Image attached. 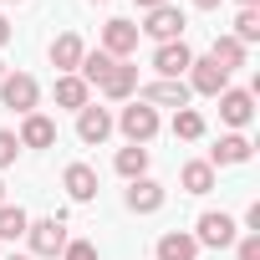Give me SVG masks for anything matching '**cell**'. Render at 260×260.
Returning <instances> with one entry per match:
<instances>
[{
    "instance_id": "24",
    "label": "cell",
    "mask_w": 260,
    "mask_h": 260,
    "mask_svg": "<svg viewBox=\"0 0 260 260\" xmlns=\"http://www.w3.org/2000/svg\"><path fill=\"white\" fill-rule=\"evenodd\" d=\"M26 224H31V214L21 204H0V240H26Z\"/></svg>"
},
{
    "instance_id": "10",
    "label": "cell",
    "mask_w": 260,
    "mask_h": 260,
    "mask_svg": "<svg viewBox=\"0 0 260 260\" xmlns=\"http://www.w3.org/2000/svg\"><path fill=\"white\" fill-rule=\"evenodd\" d=\"M189 97H194V92H189L184 82H164V77L148 82V87H138V102H148L153 112H158V107H174V112H179V107H189Z\"/></svg>"
},
{
    "instance_id": "35",
    "label": "cell",
    "mask_w": 260,
    "mask_h": 260,
    "mask_svg": "<svg viewBox=\"0 0 260 260\" xmlns=\"http://www.w3.org/2000/svg\"><path fill=\"white\" fill-rule=\"evenodd\" d=\"M6 260H31V255H6Z\"/></svg>"
},
{
    "instance_id": "17",
    "label": "cell",
    "mask_w": 260,
    "mask_h": 260,
    "mask_svg": "<svg viewBox=\"0 0 260 260\" xmlns=\"http://www.w3.org/2000/svg\"><path fill=\"white\" fill-rule=\"evenodd\" d=\"M138 92V67L133 61H117L107 77H102V97H112V102H127Z\"/></svg>"
},
{
    "instance_id": "2",
    "label": "cell",
    "mask_w": 260,
    "mask_h": 260,
    "mask_svg": "<svg viewBox=\"0 0 260 260\" xmlns=\"http://www.w3.org/2000/svg\"><path fill=\"white\" fill-rule=\"evenodd\" d=\"M112 127H122V138H127V143L148 148V143H153V133H158V112H153L148 102H127V107L112 117Z\"/></svg>"
},
{
    "instance_id": "12",
    "label": "cell",
    "mask_w": 260,
    "mask_h": 260,
    "mask_svg": "<svg viewBox=\"0 0 260 260\" xmlns=\"http://www.w3.org/2000/svg\"><path fill=\"white\" fill-rule=\"evenodd\" d=\"M77 138H82L87 148L107 143V138H112V112H107V107H92V102H87V107L77 112Z\"/></svg>"
},
{
    "instance_id": "14",
    "label": "cell",
    "mask_w": 260,
    "mask_h": 260,
    "mask_svg": "<svg viewBox=\"0 0 260 260\" xmlns=\"http://www.w3.org/2000/svg\"><path fill=\"white\" fill-rule=\"evenodd\" d=\"M82 56H87V41H82L77 31H61V36L51 41V67H56L61 77H72V72L82 67Z\"/></svg>"
},
{
    "instance_id": "38",
    "label": "cell",
    "mask_w": 260,
    "mask_h": 260,
    "mask_svg": "<svg viewBox=\"0 0 260 260\" xmlns=\"http://www.w3.org/2000/svg\"><path fill=\"white\" fill-rule=\"evenodd\" d=\"M6 6H21V0H6Z\"/></svg>"
},
{
    "instance_id": "25",
    "label": "cell",
    "mask_w": 260,
    "mask_h": 260,
    "mask_svg": "<svg viewBox=\"0 0 260 260\" xmlns=\"http://www.w3.org/2000/svg\"><path fill=\"white\" fill-rule=\"evenodd\" d=\"M174 138H184V143L204 138V117H199L194 107H179V112H174Z\"/></svg>"
},
{
    "instance_id": "5",
    "label": "cell",
    "mask_w": 260,
    "mask_h": 260,
    "mask_svg": "<svg viewBox=\"0 0 260 260\" xmlns=\"http://www.w3.org/2000/svg\"><path fill=\"white\" fill-rule=\"evenodd\" d=\"M0 102H6L11 112H36V102H41V87H36V77H26V72H6V82H0Z\"/></svg>"
},
{
    "instance_id": "16",
    "label": "cell",
    "mask_w": 260,
    "mask_h": 260,
    "mask_svg": "<svg viewBox=\"0 0 260 260\" xmlns=\"http://www.w3.org/2000/svg\"><path fill=\"white\" fill-rule=\"evenodd\" d=\"M61 189H67L77 204L97 199V169H92V164H67V174H61Z\"/></svg>"
},
{
    "instance_id": "15",
    "label": "cell",
    "mask_w": 260,
    "mask_h": 260,
    "mask_svg": "<svg viewBox=\"0 0 260 260\" xmlns=\"http://www.w3.org/2000/svg\"><path fill=\"white\" fill-rule=\"evenodd\" d=\"M16 143H21V148H51V143H56V122H51L46 112H26Z\"/></svg>"
},
{
    "instance_id": "6",
    "label": "cell",
    "mask_w": 260,
    "mask_h": 260,
    "mask_svg": "<svg viewBox=\"0 0 260 260\" xmlns=\"http://www.w3.org/2000/svg\"><path fill=\"white\" fill-rule=\"evenodd\" d=\"M189 92H199V97H219L224 87H230V72L224 67H214V56H194L189 61V82H184Z\"/></svg>"
},
{
    "instance_id": "34",
    "label": "cell",
    "mask_w": 260,
    "mask_h": 260,
    "mask_svg": "<svg viewBox=\"0 0 260 260\" xmlns=\"http://www.w3.org/2000/svg\"><path fill=\"white\" fill-rule=\"evenodd\" d=\"M235 6H240V11H250V6H260V0H235Z\"/></svg>"
},
{
    "instance_id": "4",
    "label": "cell",
    "mask_w": 260,
    "mask_h": 260,
    "mask_svg": "<svg viewBox=\"0 0 260 260\" xmlns=\"http://www.w3.org/2000/svg\"><path fill=\"white\" fill-rule=\"evenodd\" d=\"M235 240H240V230H235V219H230L224 209H204V214H199L194 245H209V250H230Z\"/></svg>"
},
{
    "instance_id": "31",
    "label": "cell",
    "mask_w": 260,
    "mask_h": 260,
    "mask_svg": "<svg viewBox=\"0 0 260 260\" xmlns=\"http://www.w3.org/2000/svg\"><path fill=\"white\" fill-rule=\"evenodd\" d=\"M133 6L138 11H153V6H169V0H133Z\"/></svg>"
},
{
    "instance_id": "19",
    "label": "cell",
    "mask_w": 260,
    "mask_h": 260,
    "mask_svg": "<svg viewBox=\"0 0 260 260\" xmlns=\"http://www.w3.org/2000/svg\"><path fill=\"white\" fill-rule=\"evenodd\" d=\"M92 102V87L72 72V77H56V107H72V112H82Z\"/></svg>"
},
{
    "instance_id": "18",
    "label": "cell",
    "mask_w": 260,
    "mask_h": 260,
    "mask_svg": "<svg viewBox=\"0 0 260 260\" xmlns=\"http://www.w3.org/2000/svg\"><path fill=\"white\" fill-rule=\"evenodd\" d=\"M153 255H158V260H199V245H194L189 230H169V235H158Z\"/></svg>"
},
{
    "instance_id": "13",
    "label": "cell",
    "mask_w": 260,
    "mask_h": 260,
    "mask_svg": "<svg viewBox=\"0 0 260 260\" xmlns=\"http://www.w3.org/2000/svg\"><path fill=\"white\" fill-rule=\"evenodd\" d=\"M219 117L235 127V133H240V127L255 117V92H240V87H224L219 92Z\"/></svg>"
},
{
    "instance_id": "20",
    "label": "cell",
    "mask_w": 260,
    "mask_h": 260,
    "mask_svg": "<svg viewBox=\"0 0 260 260\" xmlns=\"http://www.w3.org/2000/svg\"><path fill=\"white\" fill-rule=\"evenodd\" d=\"M179 184H184V194H209V189H214V169H209L204 158H189V164L179 169Z\"/></svg>"
},
{
    "instance_id": "9",
    "label": "cell",
    "mask_w": 260,
    "mask_h": 260,
    "mask_svg": "<svg viewBox=\"0 0 260 260\" xmlns=\"http://www.w3.org/2000/svg\"><path fill=\"white\" fill-rule=\"evenodd\" d=\"M189 61H194L189 41H169V46H158V51H153V72H158L164 82H184Z\"/></svg>"
},
{
    "instance_id": "33",
    "label": "cell",
    "mask_w": 260,
    "mask_h": 260,
    "mask_svg": "<svg viewBox=\"0 0 260 260\" xmlns=\"http://www.w3.org/2000/svg\"><path fill=\"white\" fill-rule=\"evenodd\" d=\"M219 6V0H194V11H214Z\"/></svg>"
},
{
    "instance_id": "28",
    "label": "cell",
    "mask_w": 260,
    "mask_h": 260,
    "mask_svg": "<svg viewBox=\"0 0 260 260\" xmlns=\"http://www.w3.org/2000/svg\"><path fill=\"white\" fill-rule=\"evenodd\" d=\"M61 260H97V245H92V240H67Z\"/></svg>"
},
{
    "instance_id": "3",
    "label": "cell",
    "mask_w": 260,
    "mask_h": 260,
    "mask_svg": "<svg viewBox=\"0 0 260 260\" xmlns=\"http://www.w3.org/2000/svg\"><path fill=\"white\" fill-rule=\"evenodd\" d=\"M184 26H189V16L179 6H153V11H143L138 36H153L158 46H169V41H184Z\"/></svg>"
},
{
    "instance_id": "36",
    "label": "cell",
    "mask_w": 260,
    "mask_h": 260,
    "mask_svg": "<svg viewBox=\"0 0 260 260\" xmlns=\"http://www.w3.org/2000/svg\"><path fill=\"white\" fill-rule=\"evenodd\" d=\"M0 82H6V61H0Z\"/></svg>"
},
{
    "instance_id": "32",
    "label": "cell",
    "mask_w": 260,
    "mask_h": 260,
    "mask_svg": "<svg viewBox=\"0 0 260 260\" xmlns=\"http://www.w3.org/2000/svg\"><path fill=\"white\" fill-rule=\"evenodd\" d=\"M6 41H11V21H6V16H0V46H6Z\"/></svg>"
},
{
    "instance_id": "11",
    "label": "cell",
    "mask_w": 260,
    "mask_h": 260,
    "mask_svg": "<svg viewBox=\"0 0 260 260\" xmlns=\"http://www.w3.org/2000/svg\"><path fill=\"white\" fill-rule=\"evenodd\" d=\"M250 153H255V143H250L245 133H224V138L209 148V158H204V164L219 174V169H230V164H250Z\"/></svg>"
},
{
    "instance_id": "1",
    "label": "cell",
    "mask_w": 260,
    "mask_h": 260,
    "mask_svg": "<svg viewBox=\"0 0 260 260\" xmlns=\"http://www.w3.org/2000/svg\"><path fill=\"white\" fill-rule=\"evenodd\" d=\"M26 245H31L36 260H56V255L67 250V219H61V214L31 219V224H26Z\"/></svg>"
},
{
    "instance_id": "23",
    "label": "cell",
    "mask_w": 260,
    "mask_h": 260,
    "mask_svg": "<svg viewBox=\"0 0 260 260\" xmlns=\"http://www.w3.org/2000/svg\"><path fill=\"white\" fill-rule=\"evenodd\" d=\"M112 67H117V61H112V56H107V51L97 46V51H87V56H82V67H77V77H82L87 87H102V77H107Z\"/></svg>"
},
{
    "instance_id": "26",
    "label": "cell",
    "mask_w": 260,
    "mask_h": 260,
    "mask_svg": "<svg viewBox=\"0 0 260 260\" xmlns=\"http://www.w3.org/2000/svg\"><path fill=\"white\" fill-rule=\"evenodd\" d=\"M240 46H250V41H260V6H250V11H240L235 16V31H230Z\"/></svg>"
},
{
    "instance_id": "37",
    "label": "cell",
    "mask_w": 260,
    "mask_h": 260,
    "mask_svg": "<svg viewBox=\"0 0 260 260\" xmlns=\"http://www.w3.org/2000/svg\"><path fill=\"white\" fill-rule=\"evenodd\" d=\"M0 204H6V184H0Z\"/></svg>"
},
{
    "instance_id": "21",
    "label": "cell",
    "mask_w": 260,
    "mask_h": 260,
    "mask_svg": "<svg viewBox=\"0 0 260 260\" xmlns=\"http://www.w3.org/2000/svg\"><path fill=\"white\" fill-rule=\"evenodd\" d=\"M112 169L133 184V179H143L148 174V148H138V143H127V148H117V158H112Z\"/></svg>"
},
{
    "instance_id": "8",
    "label": "cell",
    "mask_w": 260,
    "mask_h": 260,
    "mask_svg": "<svg viewBox=\"0 0 260 260\" xmlns=\"http://www.w3.org/2000/svg\"><path fill=\"white\" fill-rule=\"evenodd\" d=\"M102 51H107L112 61H127V56L138 51V26H133V21H122V16L107 21V26H102Z\"/></svg>"
},
{
    "instance_id": "30",
    "label": "cell",
    "mask_w": 260,
    "mask_h": 260,
    "mask_svg": "<svg viewBox=\"0 0 260 260\" xmlns=\"http://www.w3.org/2000/svg\"><path fill=\"white\" fill-rule=\"evenodd\" d=\"M245 224H250L245 235H260V204H250V209H245Z\"/></svg>"
},
{
    "instance_id": "7",
    "label": "cell",
    "mask_w": 260,
    "mask_h": 260,
    "mask_svg": "<svg viewBox=\"0 0 260 260\" xmlns=\"http://www.w3.org/2000/svg\"><path fill=\"white\" fill-rule=\"evenodd\" d=\"M164 199H169V189L158 184V179H133V184H127V194H122V204L127 209H133V214H158L164 209Z\"/></svg>"
},
{
    "instance_id": "29",
    "label": "cell",
    "mask_w": 260,
    "mask_h": 260,
    "mask_svg": "<svg viewBox=\"0 0 260 260\" xmlns=\"http://www.w3.org/2000/svg\"><path fill=\"white\" fill-rule=\"evenodd\" d=\"M235 260H260V235H245V240H235Z\"/></svg>"
},
{
    "instance_id": "27",
    "label": "cell",
    "mask_w": 260,
    "mask_h": 260,
    "mask_svg": "<svg viewBox=\"0 0 260 260\" xmlns=\"http://www.w3.org/2000/svg\"><path fill=\"white\" fill-rule=\"evenodd\" d=\"M16 153H21L16 133H11V127H0V169H11V164H16Z\"/></svg>"
},
{
    "instance_id": "22",
    "label": "cell",
    "mask_w": 260,
    "mask_h": 260,
    "mask_svg": "<svg viewBox=\"0 0 260 260\" xmlns=\"http://www.w3.org/2000/svg\"><path fill=\"white\" fill-rule=\"evenodd\" d=\"M209 56H214V67H224V72H240V67H245V46H240L235 36H214Z\"/></svg>"
}]
</instances>
